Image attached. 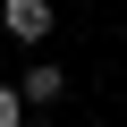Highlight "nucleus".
Instances as JSON below:
<instances>
[{
  "mask_svg": "<svg viewBox=\"0 0 127 127\" xmlns=\"http://www.w3.org/2000/svg\"><path fill=\"white\" fill-rule=\"evenodd\" d=\"M26 110H34V102H26L17 85H0V127H26Z\"/></svg>",
  "mask_w": 127,
  "mask_h": 127,
  "instance_id": "obj_3",
  "label": "nucleus"
},
{
  "mask_svg": "<svg viewBox=\"0 0 127 127\" xmlns=\"http://www.w3.org/2000/svg\"><path fill=\"white\" fill-rule=\"evenodd\" d=\"M0 26H9V42H42L51 34V0H0Z\"/></svg>",
  "mask_w": 127,
  "mask_h": 127,
  "instance_id": "obj_1",
  "label": "nucleus"
},
{
  "mask_svg": "<svg viewBox=\"0 0 127 127\" xmlns=\"http://www.w3.org/2000/svg\"><path fill=\"white\" fill-rule=\"evenodd\" d=\"M17 93H26V102H34V110H51V102H59V93H68V76H59V68H51V59H34V68H26V76H17Z\"/></svg>",
  "mask_w": 127,
  "mask_h": 127,
  "instance_id": "obj_2",
  "label": "nucleus"
}]
</instances>
